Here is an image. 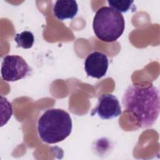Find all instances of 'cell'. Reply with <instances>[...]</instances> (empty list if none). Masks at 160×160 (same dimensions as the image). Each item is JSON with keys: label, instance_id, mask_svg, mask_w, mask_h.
<instances>
[{"label": "cell", "instance_id": "6da1fadb", "mask_svg": "<svg viewBox=\"0 0 160 160\" xmlns=\"http://www.w3.org/2000/svg\"><path fill=\"white\" fill-rule=\"evenodd\" d=\"M124 111L131 112L137 119L138 126H151L159 114V91L151 85L140 88L133 84L125 90L122 98Z\"/></svg>", "mask_w": 160, "mask_h": 160}, {"label": "cell", "instance_id": "7a4b0ae2", "mask_svg": "<svg viewBox=\"0 0 160 160\" xmlns=\"http://www.w3.org/2000/svg\"><path fill=\"white\" fill-rule=\"evenodd\" d=\"M72 123L69 114L61 109H47L38 121V132L48 144L62 141L71 133Z\"/></svg>", "mask_w": 160, "mask_h": 160}, {"label": "cell", "instance_id": "3957f363", "mask_svg": "<svg viewBox=\"0 0 160 160\" xmlns=\"http://www.w3.org/2000/svg\"><path fill=\"white\" fill-rule=\"evenodd\" d=\"M92 28L99 39L104 42H113L116 41L124 31V18L122 14L115 9L104 6L96 11L93 18Z\"/></svg>", "mask_w": 160, "mask_h": 160}, {"label": "cell", "instance_id": "277c9868", "mask_svg": "<svg viewBox=\"0 0 160 160\" xmlns=\"http://www.w3.org/2000/svg\"><path fill=\"white\" fill-rule=\"evenodd\" d=\"M31 69L26 61L20 56L8 55L3 58L1 74L3 80L13 82L24 78Z\"/></svg>", "mask_w": 160, "mask_h": 160}, {"label": "cell", "instance_id": "5b68a950", "mask_svg": "<svg viewBox=\"0 0 160 160\" xmlns=\"http://www.w3.org/2000/svg\"><path fill=\"white\" fill-rule=\"evenodd\" d=\"M96 106L92 109L91 115L98 114L102 119H110L121 114V108L118 99L111 94L101 95L98 99Z\"/></svg>", "mask_w": 160, "mask_h": 160}, {"label": "cell", "instance_id": "8992f818", "mask_svg": "<svg viewBox=\"0 0 160 160\" xmlns=\"http://www.w3.org/2000/svg\"><path fill=\"white\" fill-rule=\"evenodd\" d=\"M109 66L107 56L99 51L90 53L84 61V70L92 78L100 79L106 74Z\"/></svg>", "mask_w": 160, "mask_h": 160}, {"label": "cell", "instance_id": "52a82bcc", "mask_svg": "<svg viewBox=\"0 0 160 160\" xmlns=\"http://www.w3.org/2000/svg\"><path fill=\"white\" fill-rule=\"evenodd\" d=\"M55 17L61 21L74 18L78 11V5L76 1H56L53 6Z\"/></svg>", "mask_w": 160, "mask_h": 160}, {"label": "cell", "instance_id": "ba28073f", "mask_svg": "<svg viewBox=\"0 0 160 160\" xmlns=\"http://www.w3.org/2000/svg\"><path fill=\"white\" fill-rule=\"evenodd\" d=\"M14 41L18 47L22 48L23 49H29L33 45L34 37L31 31H24L21 33L16 34L14 37Z\"/></svg>", "mask_w": 160, "mask_h": 160}, {"label": "cell", "instance_id": "9c48e42d", "mask_svg": "<svg viewBox=\"0 0 160 160\" xmlns=\"http://www.w3.org/2000/svg\"><path fill=\"white\" fill-rule=\"evenodd\" d=\"M133 1H108V3L109 5V7L115 9L119 12H126L129 10L131 6H132Z\"/></svg>", "mask_w": 160, "mask_h": 160}]
</instances>
